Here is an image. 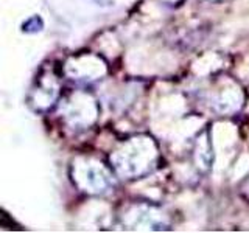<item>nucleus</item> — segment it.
Here are the masks:
<instances>
[{"mask_svg":"<svg viewBox=\"0 0 249 233\" xmlns=\"http://www.w3.org/2000/svg\"><path fill=\"white\" fill-rule=\"evenodd\" d=\"M159 145L150 134H136L117 145L109 154V165L124 181L142 179L158 168Z\"/></svg>","mask_w":249,"mask_h":233,"instance_id":"1","label":"nucleus"},{"mask_svg":"<svg viewBox=\"0 0 249 233\" xmlns=\"http://www.w3.org/2000/svg\"><path fill=\"white\" fill-rule=\"evenodd\" d=\"M115 171L93 155H76L70 162V179L81 193L105 196L115 186Z\"/></svg>","mask_w":249,"mask_h":233,"instance_id":"2","label":"nucleus"},{"mask_svg":"<svg viewBox=\"0 0 249 233\" xmlns=\"http://www.w3.org/2000/svg\"><path fill=\"white\" fill-rule=\"evenodd\" d=\"M58 109L62 124L75 134L92 128L100 116L98 100L86 89L72 90L67 95H62Z\"/></svg>","mask_w":249,"mask_h":233,"instance_id":"3","label":"nucleus"},{"mask_svg":"<svg viewBox=\"0 0 249 233\" xmlns=\"http://www.w3.org/2000/svg\"><path fill=\"white\" fill-rule=\"evenodd\" d=\"M204 100L210 111L216 115L229 116L238 114L245 106V90L238 81L228 75L213 76L204 90Z\"/></svg>","mask_w":249,"mask_h":233,"instance_id":"4","label":"nucleus"},{"mask_svg":"<svg viewBox=\"0 0 249 233\" xmlns=\"http://www.w3.org/2000/svg\"><path fill=\"white\" fill-rule=\"evenodd\" d=\"M62 98L61 78L52 67H42L35 76L27 93V104L36 114H47Z\"/></svg>","mask_w":249,"mask_h":233,"instance_id":"5","label":"nucleus"},{"mask_svg":"<svg viewBox=\"0 0 249 233\" xmlns=\"http://www.w3.org/2000/svg\"><path fill=\"white\" fill-rule=\"evenodd\" d=\"M123 229L134 232H162L170 230V219L163 210L146 202H136L123 208L120 213Z\"/></svg>","mask_w":249,"mask_h":233,"instance_id":"6","label":"nucleus"},{"mask_svg":"<svg viewBox=\"0 0 249 233\" xmlns=\"http://www.w3.org/2000/svg\"><path fill=\"white\" fill-rule=\"evenodd\" d=\"M109 67L103 56L97 53L84 51L69 56L62 66V75L76 84H92L103 80Z\"/></svg>","mask_w":249,"mask_h":233,"instance_id":"7","label":"nucleus"},{"mask_svg":"<svg viewBox=\"0 0 249 233\" xmlns=\"http://www.w3.org/2000/svg\"><path fill=\"white\" fill-rule=\"evenodd\" d=\"M192 159H193V166L196 168L199 173L206 174L212 169L213 160H215V151H213L212 135H210V131L207 128L202 129L198 134V137L195 138Z\"/></svg>","mask_w":249,"mask_h":233,"instance_id":"8","label":"nucleus"},{"mask_svg":"<svg viewBox=\"0 0 249 233\" xmlns=\"http://www.w3.org/2000/svg\"><path fill=\"white\" fill-rule=\"evenodd\" d=\"M42 30H44V20L41 16H37V14L31 16V17H28L22 23V31L25 34H36Z\"/></svg>","mask_w":249,"mask_h":233,"instance_id":"9","label":"nucleus"},{"mask_svg":"<svg viewBox=\"0 0 249 233\" xmlns=\"http://www.w3.org/2000/svg\"><path fill=\"white\" fill-rule=\"evenodd\" d=\"M240 191H241V194H243L245 198H248L249 199V174L241 181V183H240Z\"/></svg>","mask_w":249,"mask_h":233,"instance_id":"10","label":"nucleus"},{"mask_svg":"<svg viewBox=\"0 0 249 233\" xmlns=\"http://www.w3.org/2000/svg\"><path fill=\"white\" fill-rule=\"evenodd\" d=\"M163 5H168V6H176V5H181L184 0H159Z\"/></svg>","mask_w":249,"mask_h":233,"instance_id":"11","label":"nucleus"},{"mask_svg":"<svg viewBox=\"0 0 249 233\" xmlns=\"http://www.w3.org/2000/svg\"><path fill=\"white\" fill-rule=\"evenodd\" d=\"M209 2H221V0H209Z\"/></svg>","mask_w":249,"mask_h":233,"instance_id":"12","label":"nucleus"}]
</instances>
